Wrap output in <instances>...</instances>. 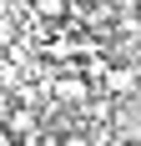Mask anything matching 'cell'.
Returning <instances> with one entry per match:
<instances>
[{
    "instance_id": "obj_6",
    "label": "cell",
    "mask_w": 141,
    "mask_h": 146,
    "mask_svg": "<svg viewBox=\"0 0 141 146\" xmlns=\"http://www.w3.org/2000/svg\"><path fill=\"white\" fill-rule=\"evenodd\" d=\"M0 116H10V101H5V91H0Z\"/></svg>"
},
{
    "instance_id": "obj_3",
    "label": "cell",
    "mask_w": 141,
    "mask_h": 146,
    "mask_svg": "<svg viewBox=\"0 0 141 146\" xmlns=\"http://www.w3.org/2000/svg\"><path fill=\"white\" fill-rule=\"evenodd\" d=\"M106 91H111V96H126V91H136V71H126V66L106 71Z\"/></svg>"
},
{
    "instance_id": "obj_2",
    "label": "cell",
    "mask_w": 141,
    "mask_h": 146,
    "mask_svg": "<svg viewBox=\"0 0 141 146\" xmlns=\"http://www.w3.org/2000/svg\"><path fill=\"white\" fill-rule=\"evenodd\" d=\"M5 136H10V141H35V111H30V106H10Z\"/></svg>"
},
{
    "instance_id": "obj_5",
    "label": "cell",
    "mask_w": 141,
    "mask_h": 146,
    "mask_svg": "<svg viewBox=\"0 0 141 146\" xmlns=\"http://www.w3.org/2000/svg\"><path fill=\"white\" fill-rule=\"evenodd\" d=\"M15 40V20H10V15H0V45H10Z\"/></svg>"
},
{
    "instance_id": "obj_1",
    "label": "cell",
    "mask_w": 141,
    "mask_h": 146,
    "mask_svg": "<svg viewBox=\"0 0 141 146\" xmlns=\"http://www.w3.org/2000/svg\"><path fill=\"white\" fill-rule=\"evenodd\" d=\"M51 101L86 106V101H91V76H56V81H51Z\"/></svg>"
},
{
    "instance_id": "obj_4",
    "label": "cell",
    "mask_w": 141,
    "mask_h": 146,
    "mask_svg": "<svg viewBox=\"0 0 141 146\" xmlns=\"http://www.w3.org/2000/svg\"><path fill=\"white\" fill-rule=\"evenodd\" d=\"M56 146H96V141H91V136H86V131H70V136H61Z\"/></svg>"
}]
</instances>
